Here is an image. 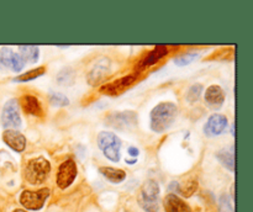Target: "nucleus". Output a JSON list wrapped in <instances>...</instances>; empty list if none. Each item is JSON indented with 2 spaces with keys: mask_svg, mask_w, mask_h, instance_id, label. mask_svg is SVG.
Wrapping results in <instances>:
<instances>
[{
  "mask_svg": "<svg viewBox=\"0 0 253 212\" xmlns=\"http://www.w3.org/2000/svg\"><path fill=\"white\" fill-rule=\"evenodd\" d=\"M205 103L214 110H219L225 101V94L219 85H211L205 91Z\"/></svg>",
  "mask_w": 253,
  "mask_h": 212,
  "instance_id": "nucleus-13",
  "label": "nucleus"
},
{
  "mask_svg": "<svg viewBox=\"0 0 253 212\" xmlns=\"http://www.w3.org/2000/svg\"><path fill=\"white\" fill-rule=\"evenodd\" d=\"M227 126L226 116L221 113H214L209 117L208 122L204 126V133L208 137H215L221 135Z\"/></svg>",
  "mask_w": 253,
  "mask_h": 212,
  "instance_id": "nucleus-10",
  "label": "nucleus"
},
{
  "mask_svg": "<svg viewBox=\"0 0 253 212\" xmlns=\"http://www.w3.org/2000/svg\"><path fill=\"white\" fill-rule=\"evenodd\" d=\"M0 66H1V61H0Z\"/></svg>",
  "mask_w": 253,
  "mask_h": 212,
  "instance_id": "nucleus-30",
  "label": "nucleus"
},
{
  "mask_svg": "<svg viewBox=\"0 0 253 212\" xmlns=\"http://www.w3.org/2000/svg\"><path fill=\"white\" fill-rule=\"evenodd\" d=\"M76 80V74H74V71L72 68H64L57 74V81L61 85H72Z\"/></svg>",
  "mask_w": 253,
  "mask_h": 212,
  "instance_id": "nucleus-21",
  "label": "nucleus"
},
{
  "mask_svg": "<svg viewBox=\"0 0 253 212\" xmlns=\"http://www.w3.org/2000/svg\"><path fill=\"white\" fill-rule=\"evenodd\" d=\"M137 121V115L132 111H123V112H113L106 117V125L109 127L125 130L132 127Z\"/></svg>",
  "mask_w": 253,
  "mask_h": 212,
  "instance_id": "nucleus-7",
  "label": "nucleus"
},
{
  "mask_svg": "<svg viewBox=\"0 0 253 212\" xmlns=\"http://www.w3.org/2000/svg\"><path fill=\"white\" fill-rule=\"evenodd\" d=\"M44 71H46V68L44 67H39L36 69H31L27 73L21 74V75L16 76L14 79V81H17V83H22V81H30V80H34V79L39 78V76L43 75Z\"/></svg>",
  "mask_w": 253,
  "mask_h": 212,
  "instance_id": "nucleus-22",
  "label": "nucleus"
},
{
  "mask_svg": "<svg viewBox=\"0 0 253 212\" xmlns=\"http://www.w3.org/2000/svg\"><path fill=\"white\" fill-rule=\"evenodd\" d=\"M110 71V59L100 58L94 63L93 68L88 73V81L90 85H98L106 78Z\"/></svg>",
  "mask_w": 253,
  "mask_h": 212,
  "instance_id": "nucleus-9",
  "label": "nucleus"
},
{
  "mask_svg": "<svg viewBox=\"0 0 253 212\" xmlns=\"http://www.w3.org/2000/svg\"><path fill=\"white\" fill-rule=\"evenodd\" d=\"M77 177V165L73 159H67L59 165L58 174H57V185L61 189H67Z\"/></svg>",
  "mask_w": 253,
  "mask_h": 212,
  "instance_id": "nucleus-8",
  "label": "nucleus"
},
{
  "mask_svg": "<svg viewBox=\"0 0 253 212\" xmlns=\"http://www.w3.org/2000/svg\"><path fill=\"white\" fill-rule=\"evenodd\" d=\"M12 212H26V211H25V210H15V211Z\"/></svg>",
  "mask_w": 253,
  "mask_h": 212,
  "instance_id": "nucleus-29",
  "label": "nucleus"
},
{
  "mask_svg": "<svg viewBox=\"0 0 253 212\" xmlns=\"http://www.w3.org/2000/svg\"><path fill=\"white\" fill-rule=\"evenodd\" d=\"M49 190L47 187L40 189L37 191H30V190H25L22 194L20 195V202L22 206L27 210H32V211H39L43 207L44 202L48 199Z\"/></svg>",
  "mask_w": 253,
  "mask_h": 212,
  "instance_id": "nucleus-5",
  "label": "nucleus"
},
{
  "mask_svg": "<svg viewBox=\"0 0 253 212\" xmlns=\"http://www.w3.org/2000/svg\"><path fill=\"white\" fill-rule=\"evenodd\" d=\"M51 164L43 157L34 158L27 162L25 167V177L31 185H40L48 177Z\"/></svg>",
  "mask_w": 253,
  "mask_h": 212,
  "instance_id": "nucleus-2",
  "label": "nucleus"
},
{
  "mask_svg": "<svg viewBox=\"0 0 253 212\" xmlns=\"http://www.w3.org/2000/svg\"><path fill=\"white\" fill-rule=\"evenodd\" d=\"M98 145L109 160H111V162L120 160L121 141L119 140L115 133L109 132V131H103V132L99 133Z\"/></svg>",
  "mask_w": 253,
  "mask_h": 212,
  "instance_id": "nucleus-4",
  "label": "nucleus"
},
{
  "mask_svg": "<svg viewBox=\"0 0 253 212\" xmlns=\"http://www.w3.org/2000/svg\"><path fill=\"white\" fill-rule=\"evenodd\" d=\"M0 61L7 68L12 69L14 71H20L25 67L24 59L21 58V56L15 52H12L10 48H1L0 51Z\"/></svg>",
  "mask_w": 253,
  "mask_h": 212,
  "instance_id": "nucleus-11",
  "label": "nucleus"
},
{
  "mask_svg": "<svg viewBox=\"0 0 253 212\" xmlns=\"http://www.w3.org/2000/svg\"><path fill=\"white\" fill-rule=\"evenodd\" d=\"M202 94H203L202 84H194V85H192L187 93L188 103H195V101H198Z\"/></svg>",
  "mask_w": 253,
  "mask_h": 212,
  "instance_id": "nucleus-24",
  "label": "nucleus"
},
{
  "mask_svg": "<svg viewBox=\"0 0 253 212\" xmlns=\"http://www.w3.org/2000/svg\"><path fill=\"white\" fill-rule=\"evenodd\" d=\"M168 53V48L166 46H157L142 62L140 63V67H148L152 64L157 63L161 58Z\"/></svg>",
  "mask_w": 253,
  "mask_h": 212,
  "instance_id": "nucleus-18",
  "label": "nucleus"
},
{
  "mask_svg": "<svg viewBox=\"0 0 253 212\" xmlns=\"http://www.w3.org/2000/svg\"><path fill=\"white\" fill-rule=\"evenodd\" d=\"M198 57H199V53H185L183 54V56L177 57V58L174 59V63L179 67L188 66V64L192 63V62L194 61L195 58H198Z\"/></svg>",
  "mask_w": 253,
  "mask_h": 212,
  "instance_id": "nucleus-26",
  "label": "nucleus"
},
{
  "mask_svg": "<svg viewBox=\"0 0 253 212\" xmlns=\"http://www.w3.org/2000/svg\"><path fill=\"white\" fill-rule=\"evenodd\" d=\"M138 153H140V152H138V149L136 147H130V148H128V154L132 155V157H137Z\"/></svg>",
  "mask_w": 253,
  "mask_h": 212,
  "instance_id": "nucleus-28",
  "label": "nucleus"
},
{
  "mask_svg": "<svg viewBox=\"0 0 253 212\" xmlns=\"http://www.w3.org/2000/svg\"><path fill=\"white\" fill-rule=\"evenodd\" d=\"M20 103H21L22 110H24L26 113H30V115L32 116H37V117L43 116V110H42L41 104H40L39 99L35 98V96L32 95L22 96Z\"/></svg>",
  "mask_w": 253,
  "mask_h": 212,
  "instance_id": "nucleus-15",
  "label": "nucleus"
},
{
  "mask_svg": "<svg viewBox=\"0 0 253 212\" xmlns=\"http://www.w3.org/2000/svg\"><path fill=\"white\" fill-rule=\"evenodd\" d=\"M163 206H165L166 212H192L188 204H185L174 194H169L165 197Z\"/></svg>",
  "mask_w": 253,
  "mask_h": 212,
  "instance_id": "nucleus-14",
  "label": "nucleus"
},
{
  "mask_svg": "<svg viewBox=\"0 0 253 212\" xmlns=\"http://www.w3.org/2000/svg\"><path fill=\"white\" fill-rule=\"evenodd\" d=\"M20 52H21V58L27 61L29 63H35L39 59V47L36 46H19Z\"/></svg>",
  "mask_w": 253,
  "mask_h": 212,
  "instance_id": "nucleus-20",
  "label": "nucleus"
},
{
  "mask_svg": "<svg viewBox=\"0 0 253 212\" xmlns=\"http://www.w3.org/2000/svg\"><path fill=\"white\" fill-rule=\"evenodd\" d=\"M178 107L173 103H161L151 112V128L153 132H165L174 123Z\"/></svg>",
  "mask_w": 253,
  "mask_h": 212,
  "instance_id": "nucleus-1",
  "label": "nucleus"
},
{
  "mask_svg": "<svg viewBox=\"0 0 253 212\" xmlns=\"http://www.w3.org/2000/svg\"><path fill=\"white\" fill-rule=\"evenodd\" d=\"M100 173L109 180L110 182L114 184H119V182L124 181L126 177V173L121 169H115V168L111 167H101Z\"/></svg>",
  "mask_w": 253,
  "mask_h": 212,
  "instance_id": "nucleus-17",
  "label": "nucleus"
},
{
  "mask_svg": "<svg viewBox=\"0 0 253 212\" xmlns=\"http://www.w3.org/2000/svg\"><path fill=\"white\" fill-rule=\"evenodd\" d=\"M49 103L53 106H58V107H63L69 104L68 98L61 93H52L49 95Z\"/></svg>",
  "mask_w": 253,
  "mask_h": 212,
  "instance_id": "nucleus-25",
  "label": "nucleus"
},
{
  "mask_svg": "<svg viewBox=\"0 0 253 212\" xmlns=\"http://www.w3.org/2000/svg\"><path fill=\"white\" fill-rule=\"evenodd\" d=\"M216 157L219 159V162L224 165L226 169H229L230 172H234L235 170V154L232 150L230 149H221L220 152L216 153Z\"/></svg>",
  "mask_w": 253,
  "mask_h": 212,
  "instance_id": "nucleus-19",
  "label": "nucleus"
},
{
  "mask_svg": "<svg viewBox=\"0 0 253 212\" xmlns=\"http://www.w3.org/2000/svg\"><path fill=\"white\" fill-rule=\"evenodd\" d=\"M135 76L133 75H128L126 78H121L119 80H115L114 83H109L106 84L105 86L101 88V93L109 94V95H115V94L121 93V91L125 90L126 88L131 85V84L135 81Z\"/></svg>",
  "mask_w": 253,
  "mask_h": 212,
  "instance_id": "nucleus-16",
  "label": "nucleus"
},
{
  "mask_svg": "<svg viewBox=\"0 0 253 212\" xmlns=\"http://www.w3.org/2000/svg\"><path fill=\"white\" fill-rule=\"evenodd\" d=\"M160 186L157 181L150 179L145 181L138 196V204L146 212H158L160 210Z\"/></svg>",
  "mask_w": 253,
  "mask_h": 212,
  "instance_id": "nucleus-3",
  "label": "nucleus"
},
{
  "mask_svg": "<svg viewBox=\"0 0 253 212\" xmlns=\"http://www.w3.org/2000/svg\"><path fill=\"white\" fill-rule=\"evenodd\" d=\"M220 210H221V212H234L231 201H230L227 195H221V197H220Z\"/></svg>",
  "mask_w": 253,
  "mask_h": 212,
  "instance_id": "nucleus-27",
  "label": "nucleus"
},
{
  "mask_svg": "<svg viewBox=\"0 0 253 212\" xmlns=\"http://www.w3.org/2000/svg\"><path fill=\"white\" fill-rule=\"evenodd\" d=\"M1 125L5 128H19L21 126V116L19 112V104L15 99L7 101L2 107Z\"/></svg>",
  "mask_w": 253,
  "mask_h": 212,
  "instance_id": "nucleus-6",
  "label": "nucleus"
},
{
  "mask_svg": "<svg viewBox=\"0 0 253 212\" xmlns=\"http://www.w3.org/2000/svg\"><path fill=\"white\" fill-rule=\"evenodd\" d=\"M2 140L15 152H22L26 147V138L16 130H5L2 133Z\"/></svg>",
  "mask_w": 253,
  "mask_h": 212,
  "instance_id": "nucleus-12",
  "label": "nucleus"
},
{
  "mask_svg": "<svg viewBox=\"0 0 253 212\" xmlns=\"http://www.w3.org/2000/svg\"><path fill=\"white\" fill-rule=\"evenodd\" d=\"M198 190V181L195 179H189L183 185H178V191L184 197H190Z\"/></svg>",
  "mask_w": 253,
  "mask_h": 212,
  "instance_id": "nucleus-23",
  "label": "nucleus"
}]
</instances>
